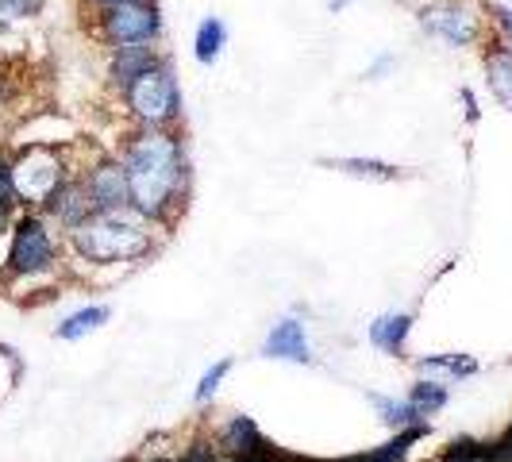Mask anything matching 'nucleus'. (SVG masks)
<instances>
[{
	"label": "nucleus",
	"mask_w": 512,
	"mask_h": 462,
	"mask_svg": "<svg viewBox=\"0 0 512 462\" xmlns=\"http://www.w3.org/2000/svg\"><path fill=\"white\" fill-rule=\"evenodd\" d=\"M409 316H385L378 320L374 328H370V339L385 347V351H401V343H405V335H409Z\"/></svg>",
	"instance_id": "12"
},
{
	"label": "nucleus",
	"mask_w": 512,
	"mask_h": 462,
	"mask_svg": "<svg viewBox=\"0 0 512 462\" xmlns=\"http://www.w3.org/2000/svg\"><path fill=\"white\" fill-rule=\"evenodd\" d=\"M486 70H489V85H493L497 101L512 108V54L509 51H493L486 58Z\"/></svg>",
	"instance_id": "11"
},
{
	"label": "nucleus",
	"mask_w": 512,
	"mask_h": 462,
	"mask_svg": "<svg viewBox=\"0 0 512 462\" xmlns=\"http://www.w3.org/2000/svg\"><path fill=\"white\" fill-rule=\"evenodd\" d=\"M447 401V393L439 389V385H416V393H412V409H416V416H424V412H432V409H439Z\"/></svg>",
	"instance_id": "15"
},
{
	"label": "nucleus",
	"mask_w": 512,
	"mask_h": 462,
	"mask_svg": "<svg viewBox=\"0 0 512 462\" xmlns=\"http://www.w3.org/2000/svg\"><path fill=\"white\" fill-rule=\"evenodd\" d=\"M128 104L143 124H166L178 116V85L166 70L151 66L128 85Z\"/></svg>",
	"instance_id": "3"
},
{
	"label": "nucleus",
	"mask_w": 512,
	"mask_h": 462,
	"mask_svg": "<svg viewBox=\"0 0 512 462\" xmlns=\"http://www.w3.org/2000/svg\"><path fill=\"white\" fill-rule=\"evenodd\" d=\"M104 35L116 47H135V43H151L158 35V8L147 0H116L104 12Z\"/></svg>",
	"instance_id": "4"
},
{
	"label": "nucleus",
	"mask_w": 512,
	"mask_h": 462,
	"mask_svg": "<svg viewBox=\"0 0 512 462\" xmlns=\"http://www.w3.org/2000/svg\"><path fill=\"white\" fill-rule=\"evenodd\" d=\"M101 4H116V0H101Z\"/></svg>",
	"instance_id": "27"
},
{
	"label": "nucleus",
	"mask_w": 512,
	"mask_h": 462,
	"mask_svg": "<svg viewBox=\"0 0 512 462\" xmlns=\"http://www.w3.org/2000/svg\"><path fill=\"white\" fill-rule=\"evenodd\" d=\"M235 462H262V459H255V455H243V459H235Z\"/></svg>",
	"instance_id": "25"
},
{
	"label": "nucleus",
	"mask_w": 512,
	"mask_h": 462,
	"mask_svg": "<svg viewBox=\"0 0 512 462\" xmlns=\"http://www.w3.org/2000/svg\"><path fill=\"white\" fill-rule=\"evenodd\" d=\"M424 27H428L432 35H439V39H447L451 47H466V43L474 39V31H478L474 16H470L466 8H459V4L428 8V12H424Z\"/></svg>",
	"instance_id": "7"
},
{
	"label": "nucleus",
	"mask_w": 512,
	"mask_h": 462,
	"mask_svg": "<svg viewBox=\"0 0 512 462\" xmlns=\"http://www.w3.org/2000/svg\"><path fill=\"white\" fill-rule=\"evenodd\" d=\"M328 4H332V8H343V4H347V0H328Z\"/></svg>",
	"instance_id": "26"
},
{
	"label": "nucleus",
	"mask_w": 512,
	"mask_h": 462,
	"mask_svg": "<svg viewBox=\"0 0 512 462\" xmlns=\"http://www.w3.org/2000/svg\"><path fill=\"white\" fill-rule=\"evenodd\" d=\"M77 247L85 258H97V262H116V258H131L147 247V231L143 224L120 212V208H108L97 220L81 224L77 231Z\"/></svg>",
	"instance_id": "2"
},
{
	"label": "nucleus",
	"mask_w": 512,
	"mask_h": 462,
	"mask_svg": "<svg viewBox=\"0 0 512 462\" xmlns=\"http://www.w3.org/2000/svg\"><path fill=\"white\" fill-rule=\"evenodd\" d=\"M12 178H16V193H24L31 201H47L54 189L62 185V170H58V162H54L51 151L35 147V151H27L24 162L12 170Z\"/></svg>",
	"instance_id": "5"
},
{
	"label": "nucleus",
	"mask_w": 512,
	"mask_h": 462,
	"mask_svg": "<svg viewBox=\"0 0 512 462\" xmlns=\"http://www.w3.org/2000/svg\"><path fill=\"white\" fill-rule=\"evenodd\" d=\"M39 12V0H0V16H31Z\"/></svg>",
	"instance_id": "22"
},
{
	"label": "nucleus",
	"mask_w": 512,
	"mask_h": 462,
	"mask_svg": "<svg viewBox=\"0 0 512 462\" xmlns=\"http://www.w3.org/2000/svg\"><path fill=\"white\" fill-rule=\"evenodd\" d=\"M424 370H447V374H474V359H428Z\"/></svg>",
	"instance_id": "18"
},
{
	"label": "nucleus",
	"mask_w": 512,
	"mask_h": 462,
	"mask_svg": "<svg viewBox=\"0 0 512 462\" xmlns=\"http://www.w3.org/2000/svg\"><path fill=\"white\" fill-rule=\"evenodd\" d=\"M224 39H228V31L220 20H205V24L197 27V58L201 62H216V54L224 51Z\"/></svg>",
	"instance_id": "13"
},
{
	"label": "nucleus",
	"mask_w": 512,
	"mask_h": 462,
	"mask_svg": "<svg viewBox=\"0 0 512 462\" xmlns=\"http://www.w3.org/2000/svg\"><path fill=\"white\" fill-rule=\"evenodd\" d=\"M228 370H231V362H220L216 370H208L205 382H201V389H197V401H208V397L216 393V385L224 382V374H228Z\"/></svg>",
	"instance_id": "19"
},
{
	"label": "nucleus",
	"mask_w": 512,
	"mask_h": 462,
	"mask_svg": "<svg viewBox=\"0 0 512 462\" xmlns=\"http://www.w3.org/2000/svg\"><path fill=\"white\" fill-rule=\"evenodd\" d=\"M16 205V178H12V170L0 162V208Z\"/></svg>",
	"instance_id": "21"
},
{
	"label": "nucleus",
	"mask_w": 512,
	"mask_h": 462,
	"mask_svg": "<svg viewBox=\"0 0 512 462\" xmlns=\"http://www.w3.org/2000/svg\"><path fill=\"white\" fill-rule=\"evenodd\" d=\"M151 66H154L151 51H147L143 43H135V47H120V58H116L112 74H116V81H120V85H131L135 77L143 74V70H151Z\"/></svg>",
	"instance_id": "10"
},
{
	"label": "nucleus",
	"mask_w": 512,
	"mask_h": 462,
	"mask_svg": "<svg viewBox=\"0 0 512 462\" xmlns=\"http://www.w3.org/2000/svg\"><path fill=\"white\" fill-rule=\"evenodd\" d=\"M420 436V432H405V436H397L393 443H385L378 455H370V459H362V462H401L405 459V451H409V443Z\"/></svg>",
	"instance_id": "16"
},
{
	"label": "nucleus",
	"mask_w": 512,
	"mask_h": 462,
	"mask_svg": "<svg viewBox=\"0 0 512 462\" xmlns=\"http://www.w3.org/2000/svg\"><path fill=\"white\" fill-rule=\"evenodd\" d=\"M347 174H374V178H393L389 166H378V162H339Z\"/></svg>",
	"instance_id": "20"
},
{
	"label": "nucleus",
	"mask_w": 512,
	"mask_h": 462,
	"mask_svg": "<svg viewBox=\"0 0 512 462\" xmlns=\"http://www.w3.org/2000/svg\"><path fill=\"white\" fill-rule=\"evenodd\" d=\"M347 462H362V459H347Z\"/></svg>",
	"instance_id": "28"
},
{
	"label": "nucleus",
	"mask_w": 512,
	"mask_h": 462,
	"mask_svg": "<svg viewBox=\"0 0 512 462\" xmlns=\"http://www.w3.org/2000/svg\"><path fill=\"white\" fill-rule=\"evenodd\" d=\"M128 189L139 212H162L181 185V151L170 135H143L128 151Z\"/></svg>",
	"instance_id": "1"
},
{
	"label": "nucleus",
	"mask_w": 512,
	"mask_h": 462,
	"mask_svg": "<svg viewBox=\"0 0 512 462\" xmlns=\"http://www.w3.org/2000/svg\"><path fill=\"white\" fill-rule=\"evenodd\" d=\"M181 462H212V451H208L205 443H197V447H189V455Z\"/></svg>",
	"instance_id": "23"
},
{
	"label": "nucleus",
	"mask_w": 512,
	"mask_h": 462,
	"mask_svg": "<svg viewBox=\"0 0 512 462\" xmlns=\"http://www.w3.org/2000/svg\"><path fill=\"white\" fill-rule=\"evenodd\" d=\"M443 462H493L489 451H482L478 443H455L451 451H447V459Z\"/></svg>",
	"instance_id": "17"
},
{
	"label": "nucleus",
	"mask_w": 512,
	"mask_h": 462,
	"mask_svg": "<svg viewBox=\"0 0 512 462\" xmlns=\"http://www.w3.org/2000/svg\"><path fill=\"white\" fill-rule=\"evenodd\" d=\"M104 320H108V308H85V312H77V316H70L62 328H58V335L62 339H81L85 332H93V328H101Z\"/></svg>",
	"instance_id": "14"
},
{
	"label": "nucleus",
	"mask_w": 512,
	"mask_h": 462,
	"mask_svg": "<svg viewBox=\"0 0 512 462\" xmlns=\"http://www.w3.org/2000/svg\"><path fill=\"white\" fill-rule=\"evenodd\" d=\"M89 197H93V205L108 212V208H124V201L131 197L128 189V174L120 170V166H101L93 181H89Z\"/></svg>",
	"instance_id": "8"
},
{
	"label": "nucleus",
	"mask_w": 512,
	"mask_h": 462,
	"mask_svg": "<svg viewBox=\"0 0 512 462\" xmlns=\"http://www.w3.org/2000/svg\"><path fill=\"white\" fill-rule=\"evenodd\" d=\"M497 20H501V27L512 35V12H497Z\"/></svg>",
	"instance_id": "24"
},
{
	"label": "nucleus",
	"mask_w": 512,
	"mask_h": 462,
	"mask_svg": "<svg viewBox=\"0 0 512 462\" xmlns=\"http://www.w3.org/2000/svg\"><path fill=\"white\" fill-rule=\"evenodd\" d=\"M54 247L51 239H47V231L39 220H24L20 228H16V243H12V270H20V274H35V270H43L47 262H51Z\"/></svg>",
	"instance_id": "6"
},
{
	"label": "nucleus",
	"mask_w": 512,
	"mask_h": 462,
	"mask_svg": "<svg viewBox=\"0 0 512 462\" xmlns=\"http://www.w3.org/2000/svg\"><path fill=\"white\" fill-rule=\"evenodd\" d=\"M266 355L270 359H289V362H308V339L305 328L297 320H282L270 339H266Z\"/></svg>",
	"instance_id": "9"
}]
</instances>
